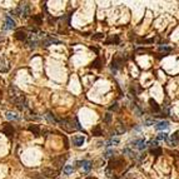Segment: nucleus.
Returning a JSON list of instances; mask_svg holds the SVG:
<instances>
[{
    "label": "nucleus",
    "instance_id": "f257e3e1",
    "mask_svg": "<svg viewBox=\"0 0 179 179\" xmlns=\"http://www.w3.org/2000/svg\"><path fill=\"white\" fill-rule=\"evenodd\" d=\"M8 93H9V99H10V101L16 104L18 106H20V108H23L24 104H25V95L24 94L14 85L9 88Z\"/></svg>",
    "mask_w": 179,
    "mask_h": 179
},
{
    "label": "nucleus",
    "instance_id": "f03ea898",
    "mask_svg": "<svg viewBox=\"0 0 179 179\" xmlns=\"http://www.w3.org/2000/svg\"><path fill=\"white\" fill-rule=\"evenodd\" d=\"M59 124H60V128L63 129V130H65V132H68V133L75 132V130H78V129H80L79 124H78L77 122L74 123L73 120H70V119H64V120H61Z\"/></svg>",
    "mask_w": 179,
    "mask_h": 179
},
{
    "label": "nucleus",
    "instance_id": "7ed1b4c3",
    "mask_svg": "<svg viewBox=\"0 0 179 179\" xmlns=\"http://www.w3.org/2000/svg\"><path fill=\"white\" fill-rule=\"evenodd\" d=\"M124 165H125V160L123 158H113L109 162L110 169H123Z\"/></svg>",
    "mask_w": 179,
    "mask_h": 179
},
{
    "label": "nucleus",
    "instance_id": "20e7f679",
    "mask_svg": "<svg viewBox=\"0 0 179 179\" xmlns=\"http://www.w3.org/2000/svg\"><path fill=\"white\" fill-rule=\"evenodd\" d=\"M43 175H45L47 178H56L59 175V171H56L55 168H44Z\"/></svg>",
    "mask_w": 179,
    "mask_h": 179
},
{
    "label": "nucleus",
    "instance_id": "39448f33",
    "mask_svg": "<svg viewBox=\"0 0 179 179\" xmlns=\"http://www.w3.org/2000/svg\"><path fill=\"white\" fill-rule=\"evenodd\" d=\"M65 160H66V155H58L56 158L53 159V163L55 164V167H56L55 169H56V171H59L60 168H63V165H64Z\"/></svg>",
    "mask_w": 179,
    "mask_h": 179
},
{
    "label": "nucleus",
    "instance_id": "423d86ee",
    "mask_svg": "<svg viewBox=\"0 0 179 179\" xmlns=\"http://www.w3.org/2000/svg\"><path fill=\"white\" fill-rule=\"evenodd\" d=\"M168 143H169V145H172V147H177L179 144V132H175L173 134V135H171L168 138Z\"/></svg>",
    "mask_w": 179,
    "mask_h": 179
},
{
    "label": "nucleus",
    "instance_id": "0eeeda50",
    "mask_svg": "<svg viewBox=\"0 0 179 179\" xmlns=\"http://www.w3.org/2000/svg\"><path fill=\"white\" fill-rule=\"evenodd\" d=\"M3 133L8 137H11L14 134V128L10 124H3Z\"/></svg>",
    "mask_w": 179,
    "mask_h": 179
},
{
    "label": "nucleus",
    "instance_id": "6e6552de",
    "mask_svg": "<svg viewBox=\"0 0 179 179\" xmlns=\"http://www.w3.org/2000/svg\"><path fill=\"white\" fill-rule=\"evenodd\" d=\"M130 147H135V148H138L139 150H143V149H145V148H147V143H145L144 140H143V139H139V140L133 142Z\"/></svg>",
    "mask_w": 179,
    "mask_h": 179
},
{
    "label": "nucleus",
    "instance_id": "1a4fd4ad",
    "mask_svg": "<svg viewBox=\"0 0 179 179\" xmlns=\"http://www.w3.org/2000/svg\"><path fill=\"white\" fill-rule=\"evenodd\" d=\"M26 38H28V35H26V33H25L23 29H21V30H18L16 33H15V39L19 40V42H25Z\"/></svg>",
    "mask_w": 179,
    "mask_h": 179
},
{
    "label": "nucleus",
    "instance_id": "9d476101",
    "mask_svg": "<svg viewBox=\"0 0 179 179\" xmlns=\"http://www.w3.org/2000/svg\"><path fill=\"white\" fill-rule=\"evenodd\" d=\"M169 128V123L168 122H159V123H156L155 125V129L156 130H167V129Z\"/></svg>",
    "mask_w": 179,
    "mask_h": 179
},
{
    "label": "nucleus",
    "instance_id": "9b49d317",
    "mask_svg": "<svg viewBox=\"0 0 179 179\" xmlns=\"http://www.w3.org/2000/svg\"><path fill=\"white\" fill-rule=\"evenodd\" d=\"M92 134H93L94 137H100V135H103V129H101L100 125H95V127H93Z\"/></svg>",
    "mask_w": 179,
    "mask_h": 179
},
{
    "label": "nucleus",
    "instance_id": "f8f14e48",
    "mask_svg": "<svg viewBox=\"0 0 179 179\" xmlns=\"http://www.w3.org/2000/svg\"><path fill=\"white\" fill-rule=\"evenodd\" d=\"M15 28V23H14V20L11 19L10 16H6V19H5V29H14Z\"/></svg>",
    "mask_w": 179,
    "mask_h": 179
},
{
    "label": "nucleus",
    "instance_id": "ddd939ff",
    "mask_svg": "<svg viewBox=\"0 0 179 179\" xmlns=\"http://www.w3.org/2000/svg\"><path fill=\"white\" fill-rule=\"evenodd\" d=\"M84 140H85V138H84L83 135H77V137H74V139H73V143H74V145H77V147H80V145H83Z\"/></svg>",
    "mask_w": 179,
    "mask_h": 179
},
{
    "label": "nucleus",
    "instance_id": "4468645a",
    "mask_svg": "<svg viewBox=\"0 0 179 179\" xmlns=\"http://www.w3.org/2000/svg\"><path fill=\"white\" fill-rule=\"evenodd\" d=\"M149 104H150V108H152V110H153L154 113H158V111H160L159 105L156 104V101L154 99H149Z\"/></svg>",
    "mask_w": 179,
    "mask_h": 179
},
{
    "label": "nucleus",
    "instance_id": "2eb2a0df",
    "mask_svg": "<svg viewBox=\"0 0 179 179\" xmlns=\"http://www.w3.org/2000/svg\"><path fill=\"white\" fill-rule=\"evenodd\" d=\"M29 130L34 134V135H39L40 134V128L39 125H29Z\"/></svg>",
    "mask_w": 179,
    "mask_h": 179
},
{
    "label": "nucleus",
    "instance_id": "dca6fc26",
    "mask_svg": "<svg viewBox=\"0 0 179 179\" xmlns=\"http://www.w3.org/2000/svg\"><path fill=\"white\" fill-rule=\"evenodd\" d=\"M150 153L153 154V155H155V156H158V155L162 154V149H160L159 147H156V148H152L150 149Z\"/></svg>",
    "mask_w": 179,
    "mask_h": 179
},
{
    "label": "nucleus",
    "instance_id": "f3484780",
    "mask_svg": "<svg viewBox=\"0 0 179 179\" xmlns=\"http://www.w3.org/2000/svg\"><path fill=\"white\" fill-rule=\"evenodd\" d=\"M82 164H83V168H84V171H85V172L90 171V168H92L90 162H82Z\"/></svg>",
    "mask_w": 179,
    "mask_h": 179
},
{
    "label": "nucleus",
    "instance_id": "a211bd4d",
    "mask_svg": "<svg viewBox=\"0 0 179 179\" xmlns=\"http://www.w3.org/2000/svg\"><path fill=\"white\" fill-rule=\"evenodd\" d=\"M118 143H119V139H118V138H115V139H110V140L106 142V145L110 147V145H115V144H118Z\"/></svg>",
    "mask_w": 179,
    "mask_h": 179
},
{
    "label": "nucleus",
    "instance_id": "6ab92c4d",
    "mask_svg": "<svg viewBox=\"0 0 179 179\" xmlns=\"http://www.w3.org/2000/svg\"><path fill=\"white\" fill-rule=\"evenodd\" d=\"M73 165H65V167H64V173L65 174H69V173H71V172H73Z\"/></svg>",
    "mask_w": 179,
    "mask_h": 179
},
{
    "label": "nucleus",
    "instance_id": "aec40b11",
    "mask_svg": "<svg viewBox=\"0 0 179 179\" xmlns=\"http://www.w3.org/2000/svg\"><path fill=\"white\" fill-rule=\"evenodd\" d=\"M168 139V134L167 133H160L158 135V140H167Z\"/></svg>",
    "mask_w": 179,
    "mask_h": 179
},
{
    "label": "nucleus",
    "instance_id": "412c9836",
    "mask_svg": "<svg viewBox=\"0 0 179 179\" xmlns=\"http://www.w3.org/2000/svg\"><path fill=\"white\" fill-rule=\"evenodd\" d=\"M100 64H101V61H100V58H98V59L95 60L92 64V66H94V68H100Z\"/></svg>",
    "mask_w": 179,
    "mask_h": 179
},
{
    "label": "nucleus",
    "instance_id": "4be33fe9",
    "mask_svg": "<svg viewBox=\"0 0 179 179\" xmlns=\"http://www.w3.org/2000/svg\"><path fill=\"white\" fill-rule=\"evenodd\" d=\"M118 42H119V38L117 37V35H115V37H111L106 43H118Z\"/></svg>",
    "mask_w": 179,
    "mask_h": 179
},
{
    "label": "nucleus",
    "instance_id": "5701e85b",
    "mask_svg": "<svg viewBox=\"0 0 179 179\" xmlns=\"http://www.w3.org/2000/svg\"><path fill=\"white\" fill-rule=\"evenodd\" d=\"M93 39H95V40H101V39H104V34H95L93 37Z\"/></svg>",
    "mask_w": 179,
    "mask_h": 179
},
{
    "label": "nucleus",
    "instance_id": "b1692460",
    "mask_svg": "<svg viewBox=\"0 0 179 179\" xmlns=\"http://www.w3.org/2000/svg\"><path fill=\"white\" fill-rule=\"evenodd\" d=\"M48 119L50 120L51 123H56V119H55L54 117H53V115H51V113H48Z\"/></svg>",
    "mask_w": 179,
    "mask_h": 179
},
{
    "label": "nucleus",
    "instance_id": "393cba45",
    "mask_svg": "<svg viewBox=\"0 0 179 179\" xmlns=\"http://www.w3.org/2000/svg\"><path fill=\"white\" fill-rule=\"evenodd\" d=\"M159 50L160 51H171V48H168V47H160Z\"/></svg>",
    "mask_w": 179,
    "mask_h": 179
},
{
    "label": "nucleus",
    "instance_id": "a878e982",
    "mask_svg": "<svg viewBox=\"0 0 179 179\" xmlns=\"http://www.w3.org/2000/svg\"><path fill=\"white\" fill-rule=\"evenodd\" d=\"M6 115H8V118H9V119H16V118H18L16 115H15V114H13V113H8Z\"/></svg>",
    "mask_w": 179,
    "mask_h": 179
},
{
    "label": "nucleus",
    "instance_id": "bb28decb",
    "mask_svg": "<svg viewBox=\"0 0 179 179\" xmlns=\"http://www.w3.org/2000/svg\"><path fill=\"white\" fill-rule=\"evenodd\" d=\"M117 129H118V133H123V132H125V129H124V127H120V124L117 127Z\"/></svg>",
    "mask_w": 179,
    "mask_h": 179
},
{
    "label": "nucleus",
    "instance_id": "cd10ccee",
    "mask_svg": "<svg viewBox=\"0 0 179 179\" xmlns=\"http://www.w3.org/2000/svg\"><path fill=\"white\" fill-rule=\"evenodd\" d=\"M117 109H118V104H117V103L110 106V110H117Z\"/></svg>",
    "mask_w": 179,
    "mask_h": 179
},
{
    "label": "nucleus",
    "instance_id": "c85d7f7f",
    "mask_svg": "<svg viewBox=\"0 0 179 179\" xmlns=\"http://www.w3.org/2000/svg\"><path fill=\"white\" fill-rule=\"evenodd\" d=\"M87 179H97V178H95V177H88Z\"/></svg>",
    "mask_w": 179,
    "mask_h": 179
},
{
    "label": "nucleus",
    "instance_id": "c756f323",
    "mask_svg": "<svg viewBox=\"0 0 179 179\" xmlns=\"http://www.w3.org/2000/svg\"><path fill=\"white\" fill-rule=\"evenodd\" d=\"M78 179H80V178H78Z\"/></svg>",
    "mask_w": 179,
    "mask_h": 179
}]
</instances>
